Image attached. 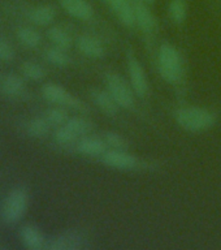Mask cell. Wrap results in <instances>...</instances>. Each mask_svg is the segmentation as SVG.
<instances>
[{"mask_svg": "<svg viewBox=\"0 0 221 250\" xmlns=\"http://www.w3.org/2000/svg\"><path fill=\"white\" fill-rule=\"evenodd\" d=\"M54 138L59 145L66 146V145L73 144L74 140L77 138V136H76V134H74V133L72 132V130H70V129L68 128L65 124H64V125H61V126H59V128L56 129Z\"/></svg>", "mask_w": 221, "mask_h": 250, "instance_id": "obj_27", "label": "cell"}, {"mask_svg": "<svg viewBox=\"0 0 221 250\" xmlns=\"http://www.w3.org/2000/svg\"><path fill=\"white\" fill-rule=\"evenodd\" d=\"M61 8L69 16L82 21L93 19L94 9L87 0H60Z\"/></svg>", "mask_w": 221, "mask_h": 250, "instance_id": "obj_10", "label": "cell"}, {"mask_svg": "<svg viewBox=\"0 0 221 250\" xmlns=\"http://www.w3.org/2000/svg\"><path fill=\"white\" fill-rule=\"evenodd\" d=\"M47 35H48V39H50L51 42L54 43L55 47H59V48H62V50L66 51L73 44V39H72L69 33L61 29V27H51Z\"/></svg>", "mask_w": 221, "mask_h": 250, "instance_id": "obj_18", "label": "cell"}, {"mask_svg": "<svg viewBox=\"0 0 221 250\" xmlns=\"http://www.w3.org/2000/svg\"><path fill=\"white\" fill-rule=\"evenodd\" d=\"M20 238L23 246L29 250H42L47 248V240L42 230L35 226H23L20 230Z\"/></svg>", "mask_w": 221, "mask_h": 250, "instance_id": "obj_9", "label": "cell"}, {"mask_svg": "<svg viewBox=\"0 0 221 250\" xmlns=\"http://www.w3.org/2000/svg\"><path fill=\"white\" fill-rule=\"evenodd\" d=\"M143 1H146V3H154L155 0H143Z\"/></svg>", "mask_w": 221, "mask_h": 250, "instance_id": "obj_31", "label": "cell"}, {"mask_svg": "<svg viewBox=\"0 0 221 250\" xmlns=\"http://www.w3.org/2000/svg\"><path fill=\"white\" fill-rule=\"evenodd\" d=\"M42 94L43 97L51 103L65 105V107H70V108L82 111V112L87 111L86 105L78 98L72 95L68 90L64 89L62 86L58 85V83H47V85H44L42 87Z\"/></svg>", "mask_w": 221, "mask_h": 250, "instance_id": "obj_5", "label": "cell"}, {"mask_svg": "<svg viewBox=\"0 0 221 250\" xmlns=\"http://www.w3.org/2000/svg\"><path fill=\"white\" fill-rule=\"evenodd\" d=\"M107 91L116 101L119 107L132 108L134 104V91L122 76L117 73H108L105 76Z\"/></svg>", "mask_w": 221, "mask_h": 250, "instance_id": "obj_4", "label": "cell"}, {"mask_svg": "<svg viewBox=\"0 0 221 250\" xmlns=\"http://www.w3.org/2000/svg\"><path fill=\"white\" fill-rule=\"evenodd\" d=\"M48 120L51 125H58V126H61L68 121V113L64 108L61 107H52V108L47 109L46 116H44Z\"/></svg>", "mask_w": 221, "mask_h": 250, "instance_id": "obj_25", "label": "cell"}, {"mask_svg": "<svg viewBox=\"0 0 221 250\" xmlns=\"http://www.w3.org/2000/svg\"><path fill=\"white\" fill-rule=\"evenodd\" d=\"M112 9L115 11V13H116V16L119 17L122 25L128 27L137 25L134 5L129 3V0H124V1H121V3L116 4V5H113Z\"/></svg>", "mask_w": 221, "mask_h": 250, "instance_id": "obj_16", "label": "cell"}, {"mask_svg": "<svg viewBox=\"0 0 221 250\" xmlns=\"http://www.w3.org/2000/svg\"><path fill=\"white\" fill-rule=\"evenodd\" d=\"M50 123L46 117H34L31 119L26 125L27 133L34 138H42L46 137L50 132Z\"/></svg>", "mask_w": 221, "mask_h": 250, "instance_id": "obj_21", "label": "cell"}, {"mask_svg": "<svg viewBox=\"0 0 221 250\" xmlns=\"http://www.w3.org/2000/svg\"><path fill=\"white\" fill-rule=\"evenodd\" d=\"M104 142L113 150H128L129 144L124 137L116 132H107L104 134Z\"/></svg>", "mask_w": 221, "mask_h": 250, "instance_id": "obj_26", "label": "cell"}, {"mask_svg": "<svg viewBox=\"0 0 221 250\" xmlns=\"http://www.w3.org/2000/svg\"><path fill=\"white\" fill-rule=\"evenodd\" d=\"M77 48L82 55L90 59H100L105 54L103 43L93 35H81L77 39Z\"/></svg>", "mask_w": 221, "mask_h": 250, "instance_id": "obj_11", "label": "cell"}, {"mask_svg": "<svg viewBox=\"0 0 221 250\" xmlns=\"http://www.w3.org/2000/svg\"><path fill=\"white\" fill-rule=\"evenodd\" d=\"M176 123L187 132H203L216 124V115L202 107H183L176 111Z\"/></svg>", "mask_w": 221, "mask_h": 250, "instance_id": "obj_1", "label": "cell"}, {"mask_svg": "<svg viewBox=\"0 0 221 250\" xmlns=\"http://www.w3.org/2000/svg\"><path fill=\"white\" fill-rule=\"evenodd\" d=\"M29 205V194L22 187H17L9 191L1 208L3 220L8 224H16L25 215Z\"/></svg>", "mask_w": 221, "mask_h": 250, "instance_id": "obj_3", "label": "cell"}, {"mask_svg": "<svg viewBox=\"0 0 221 250\" xmlns=\"http://www.w3.org/2000/svg\"><path fill=\"white\" fill-rule=\"evenodd\" d=\"M104 1H107V3H108L111 7H113V5H116V4L121 3V1H124V0H104Z\"/></svg>", "mask_w": 221, "mask_h": 250, "instance_id": "obj_29", "label": "cell"}, {"mask_svg": "<svg viewBox=\"0 0 221 250\" xmlns=\"http://www.w3.org/2000/svg\"><path fill=\"white\" fill-rule=\"evenodd\" d=\"M65 125L77 137L87 136V134H90L91 130H93V123L90 120H87V119H85V117L81 116L70 117V119H68Z\"/></svg>", "mask_w": 221, "mask_h": 250, "instance_id": "obj_20", "label": "cell"}, {"mask_svg": "<svg viewBox=\"0 0 221 250\" xmlns=\"http://www.w3.org/2000/svg\"><path fill=\"white\" fill-rule=\"evenodd\" d=\"M101 162L111 168L116 169H133L137 167L138 160L136 156L129 154L126 150H109L101 155Z\"/></svg>", "mask_w": 221, "mask_h": 250, "instance_id": "obj_7", "label": "cell"}, {"mask_svg": "<svg viewBox=\"0 0 221 250\" xmlns=\"http://www.w3.org/2000/svg\"><path fill=\"white\" fill-rule=\"evenodd\" d=\"M169 15L176 23H182L187 17V4L185 0H171Z\"/></svg>", "mask_w": 221, "mask_h": 250, "instance_id": "obj_23", "label": "cell"}, {"mask_svg": "<svg viewBox=\"0 0 221 250\" xmlns=\"http://www.w3.org/2000/svg\"><path fill=\"white\" fill-rule=\"evenodd\" d=\"M44 58H46L47 62H51L52 65L60 66V68L68 66L70 64L69 55L66 54L65 50L59 48V47H52V48L46 50V52H44Z\"/></svg>", "mask_w": 221, "mask_h": 250, "instance_id": "obj_22", "label": "cell"}, {"mask_svg": "<svg viewBox=\"0 0 221 250\" xmlns=\"http://www.w3.org/2000/svg\"><path fill=\"white\" fill-rule=\"evenodd\" d=\"M16 35H17L20 42L22 43L25 47H29V48H35V47H38L40 44V42H42L40 34L35 29H33V27H19L17 31H16Z\"/></svg>", "mask_w": 221, "mask_h": 250, "instance_id": "obj_19", "label": "cell"}, {"mask_svg": "<svg viewBox=\"0 0 221 250\" xmlns=\"http://www.w3.org/2000/svg\"><path fill=\"white\" fill-rule=\"evenodd\" d=\"M30 20L35 25L39 26H47L50 23L54 22L55 17H56V11L52 5H38V7L33 8L29 15Z\"/></svg>", "mask_w": 221, "mask_h": 250, "instance_id": "obj_15", "label": "cell"}, {"mask_svg": "<svg viewBox=\"0 0 221 250\" xmlns=\"http://www.w3.org/2000/svg\"><path fill=\"white\" fill-rule=\"evenodd\" d=\"M91 99L100 108V111L108 116H116L119 112V104L108 91L98 89L91 90Z\"/></svg>", "mask_w": 221, "mask_h": 250, "instance_id": "obj_13", "label": "cell"}, {"mask_svg": "<svg viewBox=\"0 0 221 250\" xmlns=\"http://www.w3.org/2000/svg\"><path fill=\"white\" fill-rule=\"evenodd\" d=\"M4 249V245H3V241H1V238H0V250Z\"/></svg>", "mask_w": 221, "mask_h": 250, "instance_id": "obj_30", "label": "cell"}, {"mask_svg": "<svg viewBox=\"0 0 221 250\" xmlns=\"http://www.w3.org/2000/svg\"><path fill=\"white\" fill-rule=\"evenodd\" d=\"M129 77H130V86L137 97L143 98L148 91V81L144 73L143 66L136 58H130L128 62Z\"/></svg>", "mask_w": 221, "mask_h": 250, "instance_id": "obj_6", "label": "cell"}, {"mask_svg": "<svg viewBox=\"0 0 221 250\" xmlns=\"http://www.w3.org/2000/svg\"><path fill=\"white\" fill-rule=\"evenodd\" d=\"M21 72L31 81H40L46 76V70L42 65L34 62H25L21 65Z\"/></svg>", "mask_w": 221, "mask_h": 250, "instance_id": "obj_24", "label": "cell"}, {"mask_svg": "<svg viewBox=\"0 0 221 250\" xmlns=\"http://www.w3.org/2000/svg\"><path fill=\"white\" fill-rule=\"evenodd\" d=\"M83 238L77 230H65L47 242L50 250H77L82 248Z\"/></svg>", "mask_w": 221, "mask_h": 250, "instance_id": "obj_8", "label": "cell"}, {"mask_svg": "<svg viewBox=\"0 0 221 250\" xmlns=\"http://www.w3.org/2000/svg\"><path fill=\"white\" fill-rule=\"evenodd\" d=\"M107 144L98 137H83L77 144V151L86 156H101L107 150Z\"/></svg>", "mask_w": 221, "mask_h": 250, "instance_id": "obj_14", "label": "cell"}, {"mask_svg": "<svg viewBox=\"0 0 221 250\" xmlns=\"http://www.w3.org/2000/svg\"><path fill=\"white\" fill-rule=\"evenodd\" d=\"M13 59H15V48L11 42L5 38H0V60L9 62Z\"/></svg>", "mask_w": 221, "mask_h": 250, "instance_id": "obj_28", "label": "cell"}, {"mask_svg": "<svg viewBox=\"0 0 221 250\" xmlns=\"http://www.w3.org/2000/svg\"><path fill=\"white\" fill-rule=\"evenodd\" d=\"M25 89L23 80L17 74H8L1 82V91L7 97H19Z\"/></svg>", "mask_w": 221, "mask_h": 250, "instance_id": "obj_17", "label": "cell"}, {"mask_svg": "<svg viewBox=\"0 0 221 250\" xmlns=\"http://www.w3.org/2000/svg\"><path fill=\"white\" fill-rule=\"evenodd\" d=\"M136 11V22L141 30L144 33H151L156 29V19L152 15L150 8L142 1H136L133 4Z\"/></svg>", "mask_w": 221, "mask_h": 250, "instance_id": "obj_12", "label": "cell"}, {"mask_svg": "<svg viewBox=\"0 0 221 250\" xmlns=\"http://www.w3.org/2000/svg\"><path fill=\"white\" fill-rule=\"evenodd\" d=\"M158 65H159L160 76L164 81L169 83H175L180 81L182 76V59L175 46L171 43H163L159 47V55H158Z\"/></svg>", "mask_w": 221, "mask_h": 250, "instance_id": "obj_2", "label": "cell"}]
</instances>
